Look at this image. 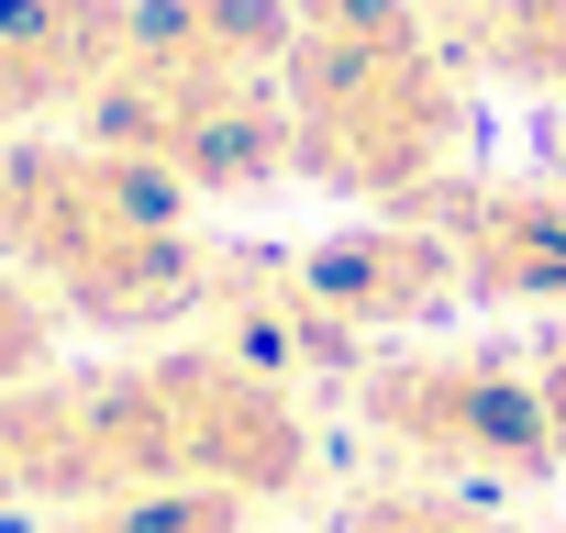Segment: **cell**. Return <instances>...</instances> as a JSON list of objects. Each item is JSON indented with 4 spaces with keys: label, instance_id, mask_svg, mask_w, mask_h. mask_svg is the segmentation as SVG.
I'll use <instances>...</instances> for the list:
<instances>
[{
    "label": "cell",
    "instance_id": "cell-1",
    "mask_svg": "<svg viewBox=\"0 0 566 533\" xmlns=\"http://www.w3.org/2000/svg\"><path fill=\"white\" fill-rule=\"evenodd\" d=\"M312 478L301 389L222 345L134 367H56L0 400V511H112L156 489H222L244 511Z\"/></svg>",
    "mask_w": 566,
    "mask_h": 533
},
{
    "label": "cell",
    "instance_id": "cell-2",
    "mask_svg": "<svg viewBox=\"0 0 566 533\" xmlns=\"http://www.w3.org/2000/svg\"><path fill=\"white\" fill-rule=\"evenodd\" d=\"M211 255L189 233V189L90 145V134H12L0 145V266L90 323V334H178L200 323Z\"/></svg>",
    "mask_w": 566,
    "mask_h": 533
},
{
    "label": "cell",
    "instance_id": "cell-3",
    "mask_svg": "<svg viewBox=\"0 0 566 533\" xmlns=\"http://www.w3.org/2000/svg\"><path fill=\"white\" fill-rule=\"evenodd\" d=\"M290 12L301 45L277 90H290L301 178L367 211H411L455 167V45L422 0H290Z\"/></svg>",
    "mask_w": 566,
    "mask_h": 533
},
{
    "label": "cell",
    "instance_id": "cell-4",
    "mask_svg": "<svg viewBox=\"0 0 566 533\" xmlns=\"http://www.w3.org/2000/svg\"><path fill=\"white\" fill-rule=\"evenodd\" d=\"M356 422L422 467V478H555V433H544V389L533 356H489V345H422L389 367H356Z\"/></svg>",
    "mask_w": 566,
    "mask_h": 533
},
{
    "label": "cell",
    "instance_id": "cell-5",
    "mask_svg": "<svg viewBox=\"0 0 566 533\" xmlns=\"http://www.w3.org/2000/svg\"><path fill=\"white\" fill-rule=\"evenodd\" d=\"M78 134L134 156V167H156L189 200H244V189H277L301 167L290 90L277 79H178V67H134V56L90 90Z\"/></svg>",
    "mask_w": 566,
    "mask_h": 533
},
{
    "label": "cell",
    "instance_id": "cell-6",
    "mask_svg": "<svg viewBox=\"0 0 566 533\" xmlns=\"http://www.w3.org/2000/svg\"><path fill=\"white\" fill-rule=\"evenodd\" d=\"M411 211L444 233L467 301L566 312V189H511V178H455V167H444Z\"/></svg>",
    "mask_w": 566,
    "mask_h": 533
},
{
    "label": "cell",
    "instance_id": "cell-7",
    "mask_svg": "<svg viewBox=\"0 0 566 533\" xmlns=\"http://www.w3.org/2000/svg\"><path fill=\"white\" fill-rule=\"evenodd\" d=\"M301 290L345 323V334H411L433 312H455V255L422 211H367L345 233H312L301 244Z\"/></svg>",
    "mask_w": 566,
    "mask_h": 533
},
{
    "label": "cell",
    "instance_id": "cell-8",
    "mask_svg": "<svg viewBox=\"0 0 566 533\" xmlns=\"http://www.w3.org/2000/svg\"><path fill=\"white\" fill-rule=\"evenodd\" d=\"M200 334L266 378H356V334L301 290V255H211V290H200Z\"/></svg>",
    "mask_w": 566,
    "mask_h": 533
},
{
    "label": "cell",
    "instance_id": "cell-9",
    "mask_svg": "<svg viewBox=\"0 0 566 533\" xmlns=\"http://www.w3.org/2000/svg\"><path fill=\"white\" fill-rule=\"evenodd\" d=\"M134 34V0H0V123L34 134V123H78L90 90L123 67Z\"/></svg>",
    "mask_w": 566,
    "mask_h": 533
},
{
    "label": "cell",
    "instance_id": "cell-10",
    "mask_svg": "<svg viewBox=\"0 0 566 533\" xmlns=\"http://www.w3.org/2000/svg\"><path fill=\"white\" fill-rule=\"evenodd\" d=\"M301 45L290 0H134V67H178V79H277Z\"/></svg>",
    "mask_w": 566,
    "mask_h": 533
},
{
    "label": "cell",
    "instance_id": "cell-11",
    "mask_svg": "<svg viewBox=\"0 0 566 533\" xmlns=\"http://www.w3.org/2000/svg\"><path fill=\"white\" fill-rule=\"evenodd\" d=\"M433 34L455 67H489L511 90H566V0H444Z\"/></svg>",
    "mask_w": 566,
    "mask_h": 533
},
{
    "label": "cell",
    "instance_id": "cell-12",
    "mask_svg": "<svg viewBox=\"0 0 566 533\" xmlns=\"http://www.w3.org/2000/svg\"><path fill=\"white\" fill-rule=\"evenodd\" d=\"M334 533H544V522H511L489 500H455L433 478H378V489H345Z\"/></svg>",
    "mask_w": 566,
    "mask_h": 533
},
{
    "label": "cell",
    "instance_id": "cell-13",
    "mask_svg": "<svg viewBox=\"0 0 566 533\" xmlns=\"http://www.w3.org/2000/svg\"><path fill=\"white\" fill-rule=\"evenodd\" d=\"M56 301L23 279V266H0V400L12 389H34V378H56Z\"/></svg>",
    "mask_w": 566,
    "mask_h": 533
},
{
    "label": "cell",
    "instance_id": "cell-14",
    "mask_svg": "<svg viewBox=\"0 0 566 533\" xmlns=\"http://www.w3.org/2000/svg\"><path fill=\"white\" fill-rule=\"evenodd\" d=\"M533 389H544V433H555V467H566V334L533 345Z\"/></svg>",
    "mask_w": 566,
    "mask_h": 533
},
{
    "label": "cell",
    "instance_id": "cell-15",
    "mask_svg": "<svg viewBox=\"0 0 566 533\" xmlns=\"http://www.w3.org/2000/svg\"><path fill=\"white\" fill-rule=\"evenodd\" d=\"M0 145H12V123H0Z\"/></svg>",
    "mask_w": 566,
    "mask_h": 533
}]
</instances>
